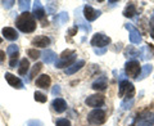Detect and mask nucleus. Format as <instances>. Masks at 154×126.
Listing matches in <instances>:
<instances>
[{"instance_id":"obj_4","label":"nucleus","mask_w":154,"mask_h":126,"mask_svg":"<svg viewBox=\"0 0 154 126\" xmlns=\"http://www.w3.org/2000/svg\"><path fill=\"white\" fill-rule=\"evenodd\" d=\"M135 126H154V113L149 111L141 112L135 121Z\"/></svg>"},{"instance_id":"obj_38","label":"nucleus","mask_w":154,"mask_h":126,"mask_svg":"<svg viewBox=\"0 0 154 126\" xmlns=\"http://www.w3.org/2000/svg\"><path fill=\"white\" fill-rule=\"evenodd\" d=\"M4 61H5V52L0 50V63H3Z\"/></svg>"},{"instance_id":"obj_27","label":"nucleus","mask_w":154,"mask_h":126,"mask_svg":"<svg viewBox=\"0 0 154 126\" xmlns=\"http://www.w3.org/2000/svg\"><path fill=\"white\" fill-rule=\"evenodd\" d=\"M27 54H28V57L31 58V59H38V58L41 57V53L38 52L37 49H28L27 50Z\"/></svg>"},{"instance_id":"obj_34","label":"nucleus","mask_w":154,"mask_h":126,"mask_svg":"<svg viewBox=\"0 0 154 126\" xmlns=\"http://www.w3.org/2000/svg\"><path fill=\"white\" fill-rule=\"evenodd\" d=\"M13 4H16V2H14V0H8V2H3L4 8H7V9L12 8V7H13Z\"/></svg>"},{"instance_id":"obj_22","label":"nucleus","mask_w":154,"mask_h":126,"mask_svg":"<svg viewBox=\"0 0 154 126\" xmlns=\"http://www.w3.org/2000/svg\"><path fill=\"white\" fill-rule=\"evenodd\" d=\"M41 68H42V63H35V65L32 66V70L30 71V74H28V81L35 79V76L41 71Z\"/></svg>"},{"instance_id":"obj_30","label":"nucleus","mask_w":154,"mask_h":126,"mask_svg":"<svg viewBox=\"0 0 154 126\" xmlns=\"http://www.w3.org/2000/svg\"><path fill=\"white\" fill-rule=\"evenodd\" d=\"M126 54H127V57H136L139 54V52L132 49V48H127V49H126Z\"/></svg>"},{"instance_id":"obj_36","label":"nucleus","mask_w":154,"mask_h":126,"mask_svg":"<svg viewBox=\"0 0 154 126\" xmlns=\"http://www.w3.org/2000/svg\"><path fill=\"white\" fill-rule=\"evenodd\" d=\"M150 35L154 39V17H152L150 19Z\"/></svg>"},{"instance_id":"obj_26","label":"nucleus","mask_w":154,"mask_h":126,"mask_svg":"<svg viewBox=\"0 0 154 126\" xmlns=\"http://www.w3.org/2000/svg\"><path fill=\"white\" fill-rule=\"evenodd\" d=\"M18 53H19V49H18V46H17L16 44H12V45H9V46L7 48V54H8L9 57L16 55V54H18Z\"/></svg>"},{"instance_id":"obj_18","label":"nucleus","mask_w":154,"mask_h":126,"mask_svg":"<svg viewBox=\"0 0 154 126\" xmlns=\"http://www.w3.org/2000/svg\"><path fill=\"white\" fill-rule=\"evenodd\" d=\"M41 57H42V61H44V63H53V62H55V59H57V54L53 50H50V49H46L44 53L41 54Z\"/></svg>"},{"instance_id":"obj_5","label":"nucleus","mask_w":154,"mask_h":126,"mask_svg":"<svg viewBox=\"0 0 154 126\" xmlns=\"http://www.w3.org/2000/svg\"><path fill=\"white\" fill-rule=\"evenodd\" d=\"M90 44L93 45L94 48H104L109 45L110 44V37L107 36V35H104V33L102 32H98V33H95V35L93 36V39H91V41H90Z\"/></svg>"},{"instance_id":"obj_12","label":"nucleus","mask_w":154,"mask_h":126,"mask_svg":"<svg viewBox=\"0 0 154 126\" xmlns=\"http://www.w3.org/2000/svg\"><path fill=\"white\" fill-rule=\"evenodd\" d=\"M51 107L57 113H63L67 109V103L63 98H55L51 102Z\"/></svg>"},{"instance_id":"obj_39","label":"nucleus","mask_w":154,"mask_h":126,"mask_svg":"<svg viewBox=\"0 0 154 126\" xmlns=\"http://www.w3.org/2000/svg\"><path fill=\"white\" fill-rule=\"evenodd\" d=\"M76 32H77V26H76V27H73V28H69V30H68L69 36H73V35H76Z\"/></svg>"},{"instance_id":"obj_35","label":"nucleus","mask_w":154,"mask_h":126,"mask_svg":"<svg viewBox=\"0 0 154 126\" xmlns=\"http://www.w3.org/2000/svg\"><path fill=\"white\" fill-rule=\"evenodd\" d=\"M67 21H68V14H67L66 12L60 13V22H62V23H66Z\"/></svg>"},{"instance_id":"obj_31","label":"nucleus","mask_w":154,"mask_h":126,"mask_svg":"<svg viewBox=\"0 0 154 126\" xmlns=\"http://www.w3.org/2000/svg\"><path fill=\"white\" fill-rule=\"evenodd\" d=\"M132 104H134V99H131L130 102H128V100H123L121 106H122V108H123V109H128V108H131V106H132Z\"/></svg>"},{"instance_id":"obj_2","label":"nucleus","mask_w":154,"mask_h":126,"mask_svg":"<svg viewBox=\"0 0 154 126\" xmlns=\"http://www.w3.org/2000/svg\"><path fill=\"white\" fill-rule=\"evenodd\" d=\"M88 121L91 125H103L107 121V113L103 109H93L88 115Z\"/></svg>"},{"instance_id":"obj_10","label":"nucleus","mask_w":154,"mask_h":126,"mask_svg":"<svg viewBox=\"0 0 154 126\" xmlns=\"http://www.w3.org/2000/svg\"><path fill=\"white\" fill-rule=\"evenodd\" d=\"M130 31V41L132 44H140L143 41V37H141V33L139 32V30H136L135 27H132L131 25H126L125 26Z\"/></svg>"},{"instance_id":"obj_25","label":"nucleus","mask_w":154,"mask_h":126,"mask_svg":"<svg viewBox=\"0 0 154 126\" xmlns=\"http://www.w3.org/2000/svg\"><path fill=\"white\" fill-rule=\"evenodd\" d=\"M33 98H35V100L38 102V103H45V102L48 100V96L44 93H41V91H35Z\"/></svg>"},{"instance_id":"obj_33","label":"nucleus","mask_w":154,"mask_h":126,"mask_svg":"<svg viewBox=\"0 0 154 126\" xmlns=\"http://www.w3.org/2000/svg\"><path fill=\"white\" fill-rule=\"evenodd\" d=\"M27 126H42V122L40 120H31L27 122Z\"/></svg>"},{"instance_id":"obj_20","label":"nucleus","mask_w":154,"mask_h":126,"mask_svg":"<svg viewBox=\"0 0 154 126\" xmlns=\"http://www.w3.org/2000/svg\"><path fill=\"white\" fill-rule=\"evenodd\" d=\"M107 79L105 77H100V79H98L96 81L93 82V89L94 90H105L107 89Z\"/></svg>"},{"instance_id":"obj_16","label":"nucleus","mask_w":154,"mask_h":126,"mask_svg":"<svg viewBox=\"0 0 154 126\" xmlns=\"http://www.w3.org/2000/svg\"><path fill=\"white\" fill-rule=\"evenodd\" d=\"M2 33H3V36L9 41H14V40L18 39V32L12 27H4L2 30Z\"/></svg>"},{"instance_id":"obj_24","label":"nucleus","mask_w":154,"mask_h":126,"mask_svg":"<svg viewBox=\"0 0 154 126\" xmlns=\"http://www.w3.org/2000/svg\"><path fill=\"white\" fill-rule=\"evenodd\" d=\"M18 5H19V9L25 13V12H28V9H30V7H31V2L30 0H19L18 2Z\"/></svg>"},{"instance_id":"obj_41","label":"nucleus","mask_w":154,"mask_h":126,"mask_svg":"<svg viewBox=\"0 0 154 126\" xmlns=\"http://www.w3.org/2000/svg\"><path fill=\"white\" fill-rule=\"evenodd\" d=\"M2 43H3V39H2V37H0V44H2Z\"/></svg>"},{"instance_id":"obj_14","label":"nucleus","mask_w":154,"mask_h":126,"mask_svg":"<svg viewBox=\"0 0 154 126\" xmlns=\"http://www.w3.org/2000/svg\"><path fill=\"white\" fill-rule=\"evenodd\" d=\"M51 84V79H50V76L49 75H40L36 79V86H38V88H41V89H48L50 86Z\"/></svg>"},{"instance_id":"obj_7","label":"nucleus","mask_w":154,"mask_h":126,"mask_svg":"<svg viewBox=\"0 0 154 126\" xmlns=\"http://www.w3.org/2000/svg\"><path fill=\"white\" fill-rule=\"evenodd\" d=\"M125 71H126V74L130 77L137 79V76H140V74H141V67L137 61H128L126 65H125Z\"/></svg>"},{"instance_id":"obj_11","label":"nucleus","mask_w":154,"mask_h":126,"mask_svg":"<svg viewBox=\"0 0 154 126\" xmlns=\"http://www.w3.org/2000/svg\"><path fill=\"white\" fill-rule=\"evenodd\" d=\"M50 43L51 40L48 36H36V37H33L32 39V41H31V44L35 46V48H46V46H49L50 45Z\"/></svg>"},{"instance_id":"obj_23","label":"nucleus","mask_w":154,"mask_h":126,"mask_svg":"<svg viewBox=\"0 0 154 126\" xmlns=\"http://www.w3.org/2000/svg\"><path fill=\"white\" fill-rule=\"evenodd\" d=\"M153 71V66L152 65H145L143 67V71H141V74H140V76L137 77L139 80H143V79H145V77L150 74V72Z\"/></svg>"},{"instance_id":"obj_21","label":"nucleus","mask_w":154,"mask_h":126,"mask_svg":"<svg viewBox=\"0 0 154 126\" xmlns=\"http://www.w3.org/2000/svg\"><path fill=\"white\" fill-rule=\"evenodd\" d=\"M135 14H136V7H135L134 3H128V5L123 11V16L127 18H132Z\"/></svg>"},{"instance_id":"obj_15","label":"nucleus","mask_w":154,"mask_h":126,"mask_svg":"<svg viewBox=\"0 0 154 126\" xmlns=\"http://www.w3.org/2000/svg\"><path fill=\"white\" fill-rule=\"evenodd\" d=\"M32 16L35 17L36 19H40V21H42L45 17V9L44 7H42V4L40 2H35V4H33V13Z\"/></svg>"},{"instance_id":"obj_3","label":"nucleus","mask_w":154,"mask_h":126,"mask_svg":"<svg viewBox=\"0 0 154 126\" xmlns=\"http://www.w3.org/2000/svg\"><path fill=\"white\" fill-rule=\"evenodd\" d=\"M119 96H125L126 100H131L135 95V88L134 85L130 82L128 80H122L119 82V93H118Z\"/></svg>"},{"instance_id":"obj_19","label":"nucleus","mask_w":154,"mask_h":126,"mask_svg":"<svg viewBox=\"0 0 154 126\" xmlns=\"http://www.w3.org/2000/svg\"><path fill=\"white\" fill-rule=\"evenodd\" d=\"M28 70H30V62H28V59H26V58H23V59H21V62H19V66H18V74L21 76H25Z\"/></svg>"},{"instance_id":"obj_32","label":"nucleus","mask_w":154,"mask_h":126,"mask_svg":"<svg viewBox=\"0 0 154 126\" xmlns=\"http://www.w3.org/2000/svg\"><path fill=\"white\" fill-rule=\"evenodd\" d=\"M73 54H75V52H73V50H64V52L60 54V59H64V58H68V57L73 55Z\"/></svg>"},{"instance_id":"obj_28","label":"nucleus","mask_w":154,"mask_h":126,"mask_svg":"<svg viewBox=\"0 0 154 126\" xmlns=\"http://www.w3.org/2000/svg\"><path fill=\"white\" fill-rule=\"evenodd\" d=\"M55 126H72V124H71V121L67 118H59V120H57Z\"/></svg>"},{"instance_id":"obj_37","label":"nucleus","mask_w":154,"mask_h":126,"mask_svg":"<svg viewBox=\"0 0 154 126\" xmlns=\"http://www.w3.org/2000/svg\"><path fill=\"white\" fill-rule=\"evenodd\" d=\"M51 93L54 94V95H55V94H60V86H59V85H55V88L53 89Z\"/></svg>"},{"instance_id":"obj_29","label":"nucleus","mask_w":154,"mask_h":126,"mask_svg":"<svg viewBox=\"0 0 154 126\" xmlns=\"http://www.w3.org/2000/svg\"><path fill=\"white\" fill-rule=\"evenodd\" d=\"M18 57H19V53L11 57V61H9V67H11V68H14V67L18 65Z\"/></svg>"},{"instance_id":"obj_13","label":"nucleus","mask_w":154,"mask_h":126,"mask_svg":"<svg viewBox=\"0 0 154 126\" xmlns=\"http://www.w3.org/2000/svg\"><path fill=\"white\" fill-rule=\"evenodd\" d=\"M73 63H76V55H71L68 58H64V59H59L55 62V67L57 68H68V67H71Z\"/></svg>"},{"instance_id":"obj_1","label":"nucleus","mask_w":154,"mask_h":126,"mask_svg":"<svg viewBox=\"0 0 154 126\" xmlns=\"http://www.w3.org/2000/svg\"><path fill=\"white\" fill-rule=\"evenodd\" d=\"M16 26L19 31L31 33L36 30V19L30 12H25L16 19Z\"/></svg>"},{"instance_id":"obj_8","label":"nucleus","mask_w":154,"mask_h":126,"mask_svg":"<svg viewBox=\"0 0 154 126\" xmlns=\"http://www.w3.org/2000/svg\"><path fill=\"white\" fill-rule=\"evenodd\" d=\"M4 77H5L7 82L12 86V88H14V89H23V82H22V80L19 79V77H17L16 75L11 74V72H5Z\"/></svg>"},{"instance_id":"obj_40","label":"nucleus","mask_w":154,"mask_h":126,"mask_svg":"<svg viewBox=\"0 0 154 126\" xmlns=\"http://www.w3.org/2000/svg\"><path fill=\"white\" fill-rule=\"evenodd\" d=\"M105 50H107V49H105V48H104V49H96V48H95V53H96V54H98V55H100V54H104Z\"/></svg>"},{"instance_id":"obj_17","label":"nucleus","mask_w":154,"mask_h":126,"mask_svg":"<svg viewBox=\"0 0 154 126\" xmlns=\"http://www.w3.org/2000/svg\"><path fill=\"white\" fill-rule=\"evenodd\" d=\"M84 66H85V61L84 59H80V61H77L76 63H73L71 67L66 68L64 72H66V75H73V74H76L77 71H80Z\"/></svg>"},{"instance_id":"obj_6","label":"nucleus","mask_w":154,"mask_h":126,"mask_svg":"<svg viewBox=\"0 0 154 126\" xmlns=\"http://www.w3.org/2000/svg\"><path fill=\"white\" fill-rule=\"evenodd\" d=\"M85 103H86V106H89V107L99 109V107H103L105 103V96L102 94H93L85 99Z\"/></svg>"},{"instance_id":"obj_9","label":"nucleus","mask_w":154,"mask_h":126,"mask_svg":"<svg viewBox=\"0 0 154 126\" xmlns=\"http://www.w3.org/2000/svg\"><path fill=\"white\" fill-rule=\"evenodd\" d=\"M100 14H102V12L96 11V9H94L93 7H90V5H85L84 7V17H85L86 21L93 22L100 16Z\"/></svg>"}]
</instances>
